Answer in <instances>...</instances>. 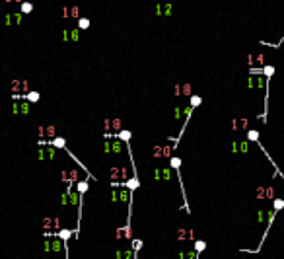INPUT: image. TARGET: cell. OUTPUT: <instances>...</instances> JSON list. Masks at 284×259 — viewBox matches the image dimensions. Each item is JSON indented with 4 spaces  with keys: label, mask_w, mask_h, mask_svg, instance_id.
I'll return each instance as SVG.
<instances>
[{
    "label": "cell",
    "mask_w": 284,
    "mask_h": 259,
    "mask_svg": "<svg viewBox=\"0 0 284 259\" xmlns=\"http://www.w3.org/2000/svg\"><path fill=\"white\" fill-rule=\"evenodd\" d=\"M284 207V199H276L275 201V210L271 213V218H269V226H267V230H265V236H263V240L267 238V234H269V230H271V224H272V220H275V216H276V213Z\"/></svg>",
    "instance_id": "6da1fadb"
},
{
    "label": "cell",
    "mask_w": 284,
    "mask_h": 259,
    "mask_svg": "<svg viewBox=\"0 0 284 259\" xmlns=\"http://www.w3.org/2000/svg\"><path fill=\"white\" fill-rule=\"evenodd\" d=\"M45 250H47V251H53V253H59V251L62 250L60 240H47V242H45Z\"/></svg>",
    "instance_id": "7a4b0ae2"
},
{
    "label": "cell",
    "mask_w": 284,
    "mask_h": 259,
    "mask_svg": "<svg viewBox=\"0 0 284 259\" xmlns=\"http://www.w3.org/2000/svg\"><path fill=\"white\" fill-rule=\"evenodd\" d=\"M29 111L27 102H16L14 103V115H25Z\"/></svg>",
    "instance_id": "3957f363"
},
{
    "label": "cell",
    "mask_w": 284,
    "mask_h": 259,
    "mask_svg": "<svg viewBox=\"0 0 284 259\" xmlns=\"http://www.w3.org/2000/svg\"><path fill=\"white\" fill-rule=\"evenodd\" d=\"M111 152H113V154H121V152H123V142H121V140H113L111 142Z\"/></svg>",
    "instance_id": "277c9868"
},
{
    "label": "cell",
    "mask_w": 284,
    "mask_h": 259,
    "mask_svg": "<svg viewBox=\"0 0 284 259\" xmlns=\"http://www.w3.org/2000/svg\"><path fill=\"white\" fill-rule=\"evenodd\" d=\"M129 199H130V191L123 189V191L119 193V201H123V203H129Z\"/></svg>",
    "instance_id": "5b68a950"
},
{
    "label": "cell",
    "mask_w": 284,
    "mask_h": 259,
    "mask_svg": "<svg viewBox=\"0 0 284 259\" xmlns=\"http://www.w3.org/2000/svg\"><path fill=\"white\" fill-rule=\"evenodd\" d=\"M62 16H76L78 18V8H64L62 10Z\"/></svg>",
    "instance_id": "8992f818"
},
{
    "label": "cell",
    "mask_w": 284,
    "mask_h": 259,
    "mask_svg": "<svg viewBox=\"0 0 284 259\" xmlns=\"http://www.w3.org/2000/svg\"><path fill=\"white\" fill-rule=\"evenodd\" d=\"M43 131H45L43 135H47V136H55V135H56V129H55V127H53V125H49V127H45Z\"/></svg>",
    "instance_id": "52a82bcc"
},
{
    "label": "cell",
    "mask_w": 284,
    "mask_h": 259,
    "mask_svg": "<svg viewBox=\"0 0 284 259\" xmlns=\"http://www.w3.org/2000/svg\"><path fill=\"white\" fill-rule=\"evenodd\" d=\"M88 25H90V20H86V18H80V20H78V28H80V29H86Z\"/></svg>",
    "instance_id": "ba28073f"
},
{
    "label": "cell",
    "mask_w": 284,
    "mask_h": 259,
    "mask_svg": "<svg viewBox=\"0 0 284 259\" xmlns=\"http://www.w3.org/2000/svg\"><path fill=\"white\" fill-rule=\"evenodd\" d=\"M86 189H88V183L86 181H80V183L76 185V191L78 193H86Z\"/></svg>",
    "instance_id": "9c48e42d"
},
{
    "label": "cell",
    "mask_w": 284,
    "mask_h": 259,
    "mask_svg": "<svg viewBox=\"0 0 284 259\" xmlns=\"http://www.w3.org/2000/svg\"><path fill=\"white\" fill-rule=\"evenodd\" d=\"M127 187H129V189H136V187H138V179H136V177L129 179V181H127Z\"/></svg>",
    "instance_id": "30bf717a"
},
{
    "label": "cell",
    "mask_w": 284,
    "mask_h": 259,
    "mask_svg": "<svg viewBox=\"0 0 284 259\" xmlns=\"http://www.w3.org/2000/svg\"><path fill=\"white\" fill-rule=\"evenodd\" d=\"M64 144H66L64 139H55V140H53V146H55V148H62Z\"/></svg>",
    "instance_id": "8fae6325"
},
{
    "label": "cell",
    "mask_w": 284,
    "mask_h": 259,
    "mask_svg": "<svg viewBox=\"0 0 284 259\" xmlns=\"http://www.w3.org/2000/svg\"><path fill=\"white\" fill-rule=\"evenodd\" d=\"M39 98H41V96H39L37 92H29V94H27V99H29V102H39Z\"/></svg>",
    "instance_id": "7c38bea8"
},
{
    "label": "cell",
    "mask_w": 284,
    "mask_h": 259,
    "mask_svg": "<svg viewBox=\"0 0 284 259\" xmlns=\"http://www.w3.org/2000/svg\"><path fill=\"white\" fill-rule=\"evenodd\" d=\"M70 234H72L70 230H62V232H59V238H60V240H64V242H66L68 238H70Z\"/></svg>",
    "instance_id": "4fadbf2b"
},
{
    "label": "cell",
    "mask_w": 284,
    "mask_h": 259,
    "mask_svg": "<svg viewBox=\"0 0 284 259\" xmlns=\"http://www.w3.org/2000/svg\"><path fill=\"white\" fill-rule=\"evenodd\" d=\"M119 139H121V140H129V139H130V133H129V131H121V133H119Z\"/></svg>",
    "instance_id": "5bb4252c"
},
{
    "label": "cell",
    "mask_w": 284,
    "mask_h": 259,
    "mask_svg": "<svg viewBox=\"0 0 284 259\" xmlns=\"http://www.w3.org/2000/svg\"><path fill=\"white\" fill-rule=\"evenodd\" d=\"M179 164H181L179 158H171V168L173 170H179Z\"/></svg>",
    "instance_id": "9a60e30c"
},
{
    "label": "cell",
    "mask_w": 284,
    "mask_h": 259,
    "mask_svg": "<svg viewBox=\"0 0 284 259\" xmlns=\"http://www.w3.org/2000/svg\"><path fill=\"white\" fill-rule=\"evenodd\" d=\"M31 10H33V6H31V4H27V2L22 4V12H31Z\"/></svg>",
    "instance_id": "2e32d148"
},
{
    "label": "cell",
    "mask_w": 284,
    "mask_h": 259,
    "mask_svg": "<svg viewBox=\"0 0 284 259\" xmlns=\"http://www.w3.org/2000/svg\"><path fill=\"white\" fill-rule=\"evenodd\" d=\"M204 246H206L204 242H197V244H195V250H197V251H202V250H204Z\"/></svg>",
    "instance_id": "e0dca14e"
},
{
    "label": "cell",
    "mask_w": 284,
    "mask_h": 259,
    "mask_svg": "<svg viewBox=\"0 0 284 259\" xmlns=\"http://www.w3.org/2000/svg\"><path fill=\"white\" fill-rule=\"evenodd\" d=\"M198 103H201V98H197V96H195V98H191V107H197Z\"/></svg>",
    "instance_id": "ac0fdd59"
},
{
    "label": "cell",
    "mask_w": 284,
    "mask_h": 259,
    "mask_svg": "<svg viewBox=\"0 0 284 259\" xmlns=\"http://www.w3.org/2000/svg\"><path fill=\"white\" fill-rule=\"evenodd\" d=\"M25 86H27V82H22V88H25ZM12 88L16 90V92H18V90H20V86H18V82H16V84H14Z\"/></svg>",
    "instance_id": "d6986e66"
},
{
    "label": "cell",
    "mask_w": 284,
    "mask_h": 259,
    "mask_svg": "<svg viewBox=\"0 0 284 259\" xmlns=\"http://www.w3.org/2000/svg\"><path fill=\"white\" fill-rule=\"evenodd\" d=\"M70 37L76 41V39H78V29H72V31H70Z\"/></svg>",
    "instance_id": "ffe728a7"
},
{
    "label": "cell",
    "mask_w": 284,
    "mask_h": 259,
    "mask_svg": "<svg viewBox=\"0 0 284 259\" xmlns=\"http://www.w3.org/2000/svg\"><path fill=\"white\" fill-rule=\"evenodd\" d=\"M140 246H142V242H140V240H134V244H133L134 250H140Z\"/></svg>",
    "instance_id": "44dd1931"
}]
</instances>
